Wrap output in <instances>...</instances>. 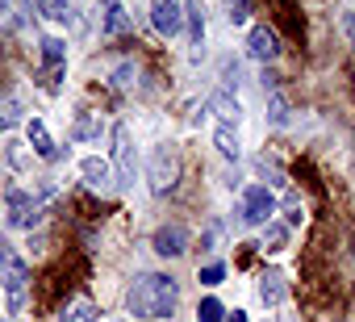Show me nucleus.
<instances>
[{
    "instance_id": "obj_17",
    "label": "nucleus",
    "mask_w": 355,
    "mask_h": 322,
    "mask_svg": "<svg viewBox=\"0 0 355 322\" xmlns=\"http://www.w3.org/2000/svg\"><path fill=\"white\" fill-rule=\"evenodd\" d=\"M55 322H96V305H92L88 297H76V301H67V305L59 310Z\"/></svg>"
},
{
    "instance_id": "obj_29",
    "label": "nucleus",
    "mask_w": 355,
    "mask_h": 322,
    "mask_svg": "<svg viewBox=\"0 0 355 322\" xmlns=\"http://www.w3.org/2000/svg\"><path fill=\"white\" fill-rule=\"evenodd\" d=\"M9 260H13V247H9V243H0V276H5V268H9Z\"/></svg>"
},
{
    "instance_id": "obj_16",
    "label": "nucleus",
    "mask_w": 355,
    "mask_h": 322,
    "mask_svg": "<svg viewBox=\"0 0 355 322\" xmlns=\"http://www.w3.org/2000/svg\"><path fill=\"white\" fill-rule=\"evenodd\" d=\"M259 297H263V305H280V301L288 297L284 276H280V272H263V276H259Z\"/></svg>"
},
{
    "instance_id": "obj_18",
    "label": "nucleus",
    "mask_w": 355,
    "mask_h": 322,
    "mask_svg": "<svg viewBox=\"0 0 355 322\" xmlns=\"http://www.w3.org/2000/svg\"><path fill=\"white\" fill-rule=\"evenodd\" d=\"M214 146H218L222 159H239V155H243V142H239V130H234V126H218Z\"/></svg>"
},
{
    "instance_id": "obj_30",
    "label": "nucleus",
    "mask_w": 355,
    "mask_h": 322,
    "mask_svg": "<svg viewBox=\"0 0 355 322\" xmlns=\"http://www.w3.org/2000/svg\"><path fill=\"white\" fill-rule=\"evenodd\" d=\"M226 322H247V314H243V310H234V314H226Z\"/></svg>"
},
{
    "instance_id": "obj_12",
    "label": "nucleus",
    "mask_w": 355,
    "mask_h": 322,
    "mask_svg": "<svg viewBox=\"0 0 355 322\" xmlns=\"http://www.w3.org/2000/svg\"><path fill=\"white\" fill-rule=\"evenodd\" d=\"M80 176H84V185H88V189H101V193H105V189H109V180H113V168L105 164L101 155H84V159H80Z\"/></svg>"
},
{
    "instance_id": "obj_20",
    "label": "nucleus",
    "mask_w": 355,
    "mask_h": 322,
    "mask_svg": "<svg viewBox=\"0 0 355 322\" xmlns=\"http://www.w3.org/2000/svg\"><path fill=\"white\" fill-rule=\"evenodd\" d=\"M284 243H288V226H280V222L272 218V222L263 226V247H268V251H284Z\"/></svg>"
},
{
    "instance_id": "obj_3",
    "label": "nucleus",
    "mask_w": 355,
    "mask_h": 322,
    "mask_svg": "<svg viewBox=\"0 0 355 322\" xmlns=\"http://www.w3.org/2000/svg\"><path fill=\"white\" fill-rule=\"evenodd\" d=\"M180 176V159H175V146L159 142L150 146V159H146V180H150V193H167Z\"/></svg>"
},
{
    "instance_id": "obj_25",
    "label": "nucleus",
    "mask_w": 355,
    "mask_h": 322,
    "mask_svg": "<svg viewBox=\"0 0 355 322\" xmlns=\"http://www.w3.org/2000/svg\"><path fill=\"white\" fill-rule=\"evenodd\" d=\"M284 210H288V222H293V226H301V218H305L301 210H305V205H301V197H297V193H288V197H284Z\"/></svg>"
},
{
    "instance_id": "obj_7",
    "label": "nucleus",
    "mask_w": 355,
    "mask_h": 322,
    "mask_svg": "<svg viewBox=\"0 0 355 322\" xmlns=\"http://www.w3.org/2000/svg\"><path fill=\"white\" fill-rule=\"evenodd\" d=\"M0 285H5V293H9V314H21V310H26V297H30V272H26V264H21L17 255L9 260Z\"/></svg>"
},
{
    "instance_id": "obj_19",
    "label": "nucleus",
    "mask_w": 355,
    "mask_h": 322,
    "mask_svg": "<svg viewBox=\"0 0 355 322\" xmlns=\"http://www.w3.org/2000/svg\"><path fill=\"white\" fill-rule=\"evenodd\" d=\"M38 9H42V17H51V22L76 17V5H71V0H38Z\"/></svg>"
},
{
    "instance_id": "obj_27",
    "label": "nucleus",
    "mask_w": 355,
    "mask_h": 322,
    "mask_svg": "<svg viewBox=\"0 0 355 322\" xmlns=\"http://www.w3.org/2000/svg\"><path fill=\"white\" fill-rule=\"evenodd\" d=\"M222 276H226V268H222V264L201 268V285H222Z\"/></svg>"
},
{
    "instance_id": "obj_6",
    "label": "nucleus",
    "mask_w": 355,
    "mask_h": 322,
    "mask_svg": "<svg viewBox=\"0 0 355 322\" xmlns=\"http://www.w3.org/2000/svg\"><path fill=\"white\" fill-rule=\"evenodd\" d=\"M272 214H276V197H272L263 185H251V189L243 193V222H247V226H268Z\"/></svg>"
},
{
    "instance_id": "obj_21",
    "label": "nucleus",
    "mask_w": 355,
    "mask_h": 322,
    "mask_svg": "<svg viewBox=\"0 0 355 322\" xmlns=\"http://www.w3.org/2000/svg\"><path fill=\"white\" fill-rule=\"evenodd\" d=\"M71 138H76V142L101 138V121H96V117H76V126H71Z\"/></svg>"
},
{
    "instance_id": "obj_22",
    "label": "nucleus",
    "mask_w": 355,
    "mask_h": 322,
    "mask_svg": "<svg viewBox=\"0 0 355 322\" xmlns=\"http://www.w3.org/2000/svg\"><path fill=\"white\" fill-rule=\"evenodd\" d=\"M222 314H226V310H222L218 297H205V301L197 305V322H222Z\"/></svg>"
},
{
    "instance_id": "obj_26",
    "label": "nucleus",
    "mask_w": 355,
    "mask_h": 322,
    "mask_svg": "<svg viewBox=\"0 0 355 322\" xmlns=\"http://www.w3.org/2000/svg\"><path fill=\"white\" fill-rule=\"evenodd\" d=\"M17 121V105L13 101H0V130H9Z\"/></svg>"
},
{
    "instance_id": "obj_14",
    "label": "nucleus",
    "mask_w": 355,
    "mask_h": 322,
    "mask_svg": "<svg viewBox=\"0 0 355 322\" xmlns=\"http://www.w3.org/2000/svg\"><path fill=\"white\" fill-rule=\"evenodd\" d=\"M184 22H189V46H193V55H201V46H205V9H201V0H193L184 9Z\"/></svg>"
},
{
    "instance_id": "obj_11",
    "label": "nucleus",
    "mask_w": 355,
    "mask_h": 322,
    "mask_svg": "<svg viewBox=\"0 0 355 322\" xmlns=\"http://www.w3.org/2000/svg\"><path fill=\"white\" fill-rule=\"evenodd\" d=\"M26 138H30V151H34L38 159H59V146H55V138H51L46 121L30 117V121H26Z\"/></svg>"
},
{
    "instance_id": "obj_1",
    "label": "nucleus",
    "mask_w": 355,
    "mask_h": 322,
    "mask_svg": "<svg viewBox=\"0 0 355 322\" xmlns=\"http://www.w3.org/2000/svg\"><path fill=\"white\" fill-rule=\"evenodd\" d=\"M175 301H180V285H175L171 276L163 272H142L130 293H125V310L142 322H155V318H167L175 310Z\"/></svg>"
},
{
    "instance_id": "obj_23",
    "label": "nucleus",
    "mask_w": 355,
    "mask_h": 322,
    "mask_svg": "<svg viewBox=\"0 0 355 322\" xmlns=\"http://www.w3.org/2000/svg\"><path fill=\"white\" fill-rule=\"evenodd\" d=\"M247 13H251V0H226V17H230V26H243Z\"/></svg>"
},
{
    "instance_id": "obj_8",
    "label": "nucleus",
    "mask_w": 355,
    "mask_h": 322,
    "mask_svg": "<svg viewBox=\"0 0 355 322\" xmlns=\"http://www.w3.org/2000/svg\"><path fill=\"white\" fill-rule=\"evenodd\" d=\"M150 26L159 34L175 38L180 26H184V5H180V0H150Z\"/></svg>"
},
{
    "instance_id": "obj_24",
    "label": "nucleus",
    "mask_w": 355,
    "mask_h": 322,
    "mask_svg": "<svg viewBox=\"0 0 355 322\" xmlns=\"http://www.w3.org/2000/svg\"><path fill=\"white\" fill-rule=\"evenodd\" d=\"M134 76H138V67H134V63H121V67L113 71V84H117V88H130Z\"/></svg>"
},
{
    "instance_id": "obj_9",
    "label": "nucleus",
    "mask_w": 355,
    "mask_h": 322,
    "mask_svg": "<svg viewBox=\"0 0 355 322\" xmlns=\"http://www.w3.org/2000/svg\"><path fill=\"white\" fill-rule=\"evenodd\" d=\"M247 55L259 59V63H272V59H280V38H276L268 26H255V30L247 34Z\"/></svg>"
},
{
    "instance_id": "obj_10",
    "label": "nucleus",
    "mask_w": 355,
    "mask_h": 322,
    "mask_svg": "<svg viewBox=\"0 0 355 322\" xmlns=\"http://www.w3.org/2000/svg\"><path fill=\"white\" fill-rule=\"evenodd\" d=\"M155 251H159L163 260L184 255V251H189V235H184V226H159V230H155Z\"/></svg>"
},
{
    "instance_id": "obj_4",
    "label": "nucleus",
    "mask_w": 355,
    "mask_h": 322,
    "mask_svg": "<svg viewBox=\"0 0 355 322\" xmlns=\"http://www.w3.org/2000/svg\"><path fill=\"white\" fill-rule=\"evenodd\" d=\"M113 168H117V185L130 189L134 172H138V155H134V142H130L125 126H113Z\"/></svg>"
},
{
    "instance_id": "obj_13",
    "label": "nucleus",
    "mask_w": 355,
    "mask_h": 322,
    "mask_svg": "<svg viewBox=\"0 0 355 322\" xmlns=\"http://www.w3.org/2000/svg\"><path fill=\"white\" fill-rule=\"evenodd\" d=\"M125 30H130V17L121 9V0H101V34L105 38H117Z\"/></svg>"
},
{
    "instance_id": "obj_31",
    "label": "nucleus",
    "mask_w": 355,
    "mask_h": 322,
    "mask_svg": "<svg viewBox=\"0 0 355 322\" xmlns=\"http://www.w3.org/2000/svg\"><path fill=\"white\" fill-rule=\"evenodd\" d=\"M9 5H13V0H0V13H5V9H9Z\"/></svg>"
},
{
    "instance_id": "obj_2",
    "label": "nucleus",
    "mask_w": 355,
    "mask_h": 322,
    "mask_svg": "<svg viewBox=\"0 0 355 322\" xmlns=\"http://www.w3.org/2000/svg\"><path fill=\"white\" fill-rule=\"evenodd\" d=\"M55 197V189L46 185V189H38V193H21V189H9V226H17V230H34L38 222H42V210H46V201Z\"/></svg>"
},
{
    "instance_id": "obj_15",
    "label": "nucleus",
    "mask_w": 355,
    "mask_h": 322,
    "mask_svg": "<svg viewBox=\"0 0 355 322\" xmlns=\"http://www.w3.org/2000/svg\"><path fill=\"white\" fill-rule=\"evenodd\" d=\"M209 109H214V117H218L222 126H239V117H243V109H239V101H234L230 92H214V96H209Z\"/></svg>"
},
{
    "instance_id": "obj_28",
    "label": "nucleus",
    "mask_w": 355,
    "mask_h": 322,
    "mask_svg": "<svg viewBox=\"0 0 355 322\" xmlns=\"http://www.w3.org/2000/svg\"><path fill=\"white\" fill-rule=\"evenodd\" d=\"M343 34H347L351 46H355V13H343Z\"/></svg>"
},
{
    "instance_id": "obj_5",
    "label": "nucleus",
    "mask_w": 355,
    "mask_h": 322,
    "mask_svg": "<svg viewBox=\"0 0 355 322\" xmlns=\"http://www.w3.org/2000/svg\"><path fill=\"white\" fill-rule=\"evenodd\" d=\"M42 88L46 92H59V76H63V67H67V42L63 38H55V34H46L42 38Z\"/></svg>"
}]
</instances>
